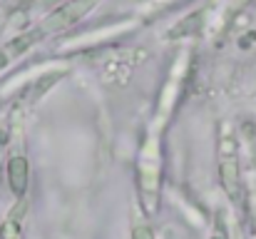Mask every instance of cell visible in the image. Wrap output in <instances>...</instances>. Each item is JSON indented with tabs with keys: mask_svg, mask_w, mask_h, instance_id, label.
<instances>
[{
	"mask_svg": "<svg viewBox=\"0 0 256 239\" xmlns=\"http://www.w3.org/2000/svg\"><path fill=\"white\" fill-rule=\"evenodd\" d=\"M209 239H229V232H226V224L222 222V217L214 219V227H212V237Z\"/></svg>",
	"mask_w": 256,
	"mask_h": 239,
	"instance_id": "8992f818",
	"label": "cell"
},
{
	"mask_svg": "<svg viewBox=\"0 0 256 239\" xmlns=\"http://www.w3.org/2000/svg\"><path fill=\"white\" fill-rule=\"evenodd\" d=\"M219 184L234 204H242V197H244L242 167L236 157V145L232 140H224V147L219 152Z\"/></svg>",
	"mask_w": 256,
	"mask_h": 239,
	"instance_id": "7a4b0ae2",
	"label": "cell"
},
{
	"mask_svg": "<svg viewBox=\"0 0 256 239\" xmlns=\"http://www.w3.org/2000/svg\"><path fill=\"white\" fill-rule=\"evenodd\" d=\"M40 40H42V33H40L38 28H32V30H28V33H22V35L8 40L5 45H0V73H2L12 60H18L20 55H25V53H28L35 43H40Z\"/></svg>",
	"mask_w": 256,
	"mask_h": 239,
	"instance_id": "3957f363",
	"label": "cell"
},
{
	"mask_svg": "<svg viewBox=\"0 0 256 239\" xmlns=\"http://www.w3.org/2000/svg\"><path fill=\"white\" fill-rule=\"evenodd\" d=\"M97 5V0H68L62 3L60 8H55L40 25L38 30L45 35H52V33H62V30H70L72 25H78L82 18L90 15V10Z\"/></svg>",
	"mask_w": 256,
	"mask_h": 239,
	"instance_id": "6da1fadb",
	"label": "cell"
},
{
	"mask_svg": "<svg viewBox=\"0 0 256 239\" xmlns=\"http://www.w3.org/2000/svg\"><path fill=\"white\" fill-rule=\"evenodd\" d=\"M132 239H154V232H152V227L150 224H134V229H132Z\"/></svg>",
	"mask_w": 256,
	"mask_h": 239,
	"instance_id": "5b68a950",
	"label": "cell"
},
{
	"mask_svg": "<svg viewBox=\"0 0 256 239\" xmlns=\"http://www.w3.org/2000/svg\"><path fill=\"white\" fill-rule=\"evenodd\" d=\"M28 184H30V164L25 155H12L8 159V187L12 192L15 199H22L28 194Z\"/></svg>",
	"mask_w": 256,
	"mask_h": 239,
	"instance_id": "277c9868",
	"label": "cell"
}]
</instances>
